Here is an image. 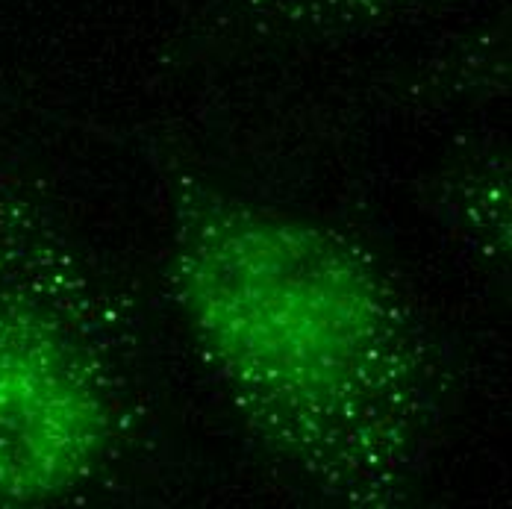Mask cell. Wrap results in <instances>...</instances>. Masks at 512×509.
I'll list each match as a JSON object with an SVG mask.
<instances>
[{"instance_id":"obj_1","label":"cell","mask_w":512,"mask_h":509,"mask_svg":"<svg viewBox=\"0 0 512 509\" xmlns=\"http://www.w3.org/2000/svg\"><path fill=\"white\" fill-rule=\"evenodd\" d=\"M165 268L192 345L271 457L342 507L410 501L439 377L377 256L312 215L189 180Z\"/></svg>"},{"instance_id":"obj_3","label":"cell","mask_w":512,"mask_h":509,"mask_svg":"<svg viewBox=\"0 0 512 509\" xmlns=\"http://www.w3.org/2000/svg\"><path fill=\"white\" fill-rule=\"evenodd\" d=\"M421 0H230L227 21L242 33L309 36L386 18Z\"/></svg>"},{"instance_id":"obj_2","label":"cell","mask_w":512,"mask_h":509,"mask_svg":"<svg viewBox=\"0 0 512 509\" xmlns=\"http://www.w3.org/2000/svg\"><path fill=\"white\" fill-rule=\"evenodd\" d=\"M112 318L48 212L0 186V507L86 492L124 451Z\"/></svg>"}]
</instances>
